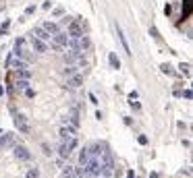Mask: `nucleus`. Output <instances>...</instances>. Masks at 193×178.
<instances>
[{
    "label": "nucleus",
    "mask_w": 193,
    "mask_h": 178,
    "mask_svg": "<svg viewBox=\"0 0 193 178\" xmlns=\"http://www.w3.org/2000/svg\"><path fill=\"white\" fill-rule=\"evenodd\" d=\"M181 97H185L187 102H189V100H191V97H193V91H191V89H189V87H187V89H181Z\"/></svg>",
    "instance_id": "a878e982"
},
{
    "label": "nucleus",
    "mask_w": 193,
    "mask_h": 178,
    "mask_svg": "<svg viewBox=\"0 0 193 178\" xmlns=\"http://www.w3.org/2000/svg\"><path fill=\"white\" fill-rule=\"evenodd\" d=\"M150 178H160V174H158V172H152V174H150Z\"/></svg>",
    "instance_id": "a19ab883"
},
{
    "label": "nucleus",
    "mask_w": 193,
    "mask_h": 178,
    "mask_svg": "<svg viewBox=\"0 0 193 178\" xmlns=\"http://www.w3.org/2000/svg\"><path fill=\"white\" fill-rule=\"evenodd\" d=\"M31 33H33L35 37H40L42 41H46V44H48V41L52 40V35H50L48 31H46V29L42 27V25H40V27H33V31H31Z\"/></svg>",
    "instance_id": "4468645a"
},
{
    "label": "nucleus",
    "mask_w": 193,
    "mask_h": 178,
    "mask_svg": "<svg viewBox=\"0 0 193 178\" xmlns=\"http://www.w3.org/2000/svg\"><path fill=\"white\" fill-rule=\"evenodd\" d=\"M170 13H173V6H170V4H166V6H164V15H166V17H168V15H170Z\"/></svg>",
    "instance_id": "e433bc0d"
},
{
    "label": "nucleus",
    "mask_w": 193,
    "mask_h": 178,
    "mask_svg": "<svg viewBox=\"0 0 193 178\" xmlns=\"http://www.w3.org/2000/svg\"><path fill=\"white\" fill-rule=\"evenodd\" d=\"M69 33H67V31H56L54 35H52V41H54V44H58V46H60V48H67V44H69Z\"/></svg>",
    "instance_id": "f8f14e48"
},
{
    "label": "nucleus",
    "mask_w": 193,
    "mask_h": 178,
    "mask_svg": "<svg viewBox=\"0 0 193 178\" xmlns=\"http://www.w3.org/2000/svg\"><path fill=\"white\" fill-rule=\"evenodd\" d=\"M108 64H110V69H114V70L121 69V60H118V56L114 54V52H110V54H108Z\"/></svg>",
    "instance_id": "f3484780"
},
{
    "label": "nucleus",
    "mask_w": 193,
    "mask_h": 178,
    "mask_svg": "<svg viewBox=\"0 0 193 178\" xmlns=\"http://www.w3.org/2000/svg\"><path fill=\"white\" fill-rule=\"evenodd\" d=\"M15 77H17V79H31V70H29V69L15 70Z\"/></svg>",
    "instance_id": "4be33fe9"
},
{
    "label": "nucleus",
    "mask_w": 193,
    "mask_h": 178,
    "mask_svg": "<svg viewBox=\"0 0 193 178\" xmlns=\"http://www.w3.org/2000/svg\"><path fill=\"white\" fill-rule=\"evenodd\" d=\"M62 178H77L75 168H73V166H64V168H62Z\"/></svg>",
    "instance_id": "412c9836"
},
{
    "label": "nucleus",
    "mask_w": 193,
    "mask_h": 178,
    "mask_svg": "<svg viewBox=\"0 0 193 178\" xmlns=\"http://www.w3.org/2000/svg\"><path fill=\"white\" fill-rule=\"evenodd\" d=\"M108 147V143L106 141H94V143L87 147V153H90V158H98L100 159V155H102V151Z\"/></svg>",
    "instance_id": "423d86ee"
},
{
    "label": "nucleus",
    "mask_w": 193,
    "mask_h": 178,
    "mask_svg": "<svg viewBox=\"0 0 193 178\" xmlns=\"http://www.w3.org/2000/svg\"><path fill=\"white\" fill-rule=\"evenodd\" d=\"M127 178H135V172H133V170H129V172H127Z\"/></svg>",
    "instance_id": "ea45409f"
},
{
    "label": "nucleus",
    "mask_w": 193,
    "mask_h": 178,
    "mask_svg": "<svg viewBox=\"0 0 193 178\" xmlns=\"http://www.w3.org/2000/svg\"><path fill=\"white\" fill-rule=\"evenodd\" d=\"M67 33H69L71 40H77V37L83 35V27H81V23H79V19H73L69 25H67Z\"/></svg>",
    "instance_id": "39448f33"
},
{
    "label": "nucleus",
    "mask_w": 193,
    "mask_h": 178,
    "mask_svg": "<svg viewBox=\"0 0 193 178\" xmlns=\"http://www.w3.org/2000/svg\"><path fill=\"white\" fill-rule=\"evenodd\" d=\"M67 122L71 124V126H79V122H81V110L77 108V106H71L69 108V114H67Z\"/></svg>",
    "instance_id": "0eeeda50"
},
{
    "label": "nucleus",
    "mask_w": 193,
    "mask_h": 178,
    "mask_svg": "<svg viewBox=\"0 0 193 178\" xmlns=\"http://www.w3.org/2000/svg\"><path fill=\"white\" fill-rule=\"evenodd\" d=\"M160 70H162L164 75H174V69H173V64H168V62H164V64H160Z\"/></svg>",
    "instance_id": "b1692460"
},
{
    "label": "nucleus",
    "mask_w": 193,
    "mask_h": 178,
    "mask_svg": "<svg viewBox=\"0 0 193 178\" xmlns=\"http://www.w3.org/2000/svg\"><path fill=\"white\" fill-rule=\"evenodd\" d=\"M29 87V79H17V83H15V87L17 91H25V89Z\"/></svg>",
    "instance_id": "6ab92c4d"
},
{
    "label": "nucleus",
    "mask_w": 193,
    "mask_h": 178,
    "mask_svg": "<svg viewBox=\"0 0 193 178\" xmlns=\"http://www.w3.org/2000/svg\"><path fill=\"white\" fill-rule=\"evenodd\" d=\"M129 100H137V91H131V93H129Z\"/></svg>",
    "instance_id": "4c0bfd02"
},
{
    "label": "nucleus",
    "mask_w": 193,
    "mask_h": 178,
    "mask_svg": "<svg viewBox=\"0 0 193 178\" xmlns=\"http://www.w3.org/2000/svg\"><path fill=\"white\" fill-rule=\"evenodd\" d=\"M54 15H56V17H62V15H64V8H60V6L54 8Z\"/></svg>",
    "instance_id": "c9c22d12"
},
{
    "label": "nucleus",
    "mask_w": 193,
    "mask_h": 178,
    "mask_svg": "<svg viewBox=\"0 0 193 178\" xmlns=\"http://www.w3.org/2000/svg\"><path fill=\"white\" fill-rule=\"evenodd\" d=\"M129 104H131V108L135 110V112H139V110H141V104H139V102H133V100H131Z\"/></svg>",
    "instance_id": "2f4dec72"
},
{
    "label": "nucleus",
    "mask_w": 193,
    "mask_h": 178,
    "mask_svg": "<svg viewBox=\"0 0 193 178\" xmlns=\"http://www.w3.org/2000/svg\"><path fill=\"white\" fill-rule=\"evenodd\" d=\"M85 168H87V172H90L94 178L100 176V172H102V164H100V159L98 158H90V162L85 164Z\"/></svg>",
    "instance_id": "9d476101"
},
{
    "label": "nucleus",
    "mask_w": 193,
    "mask_h": 178,
    "mask_svg": "<svg viewBox=\"0 0 193 178\" xmlns=\"http://www.w3.org/2000/svg\"><path fill=\"white\" fill-rule=\"evenodd\" d=\"M4 95V87H2V85H0V97Z\"/></svg>",
    "instance_id": "79ce46f5"
},
{
    "label": "nucleus",
    "mask_w": 193,
    "mask_h": 178,
    "mask_svg": "<svg viewBox=\"0 0 193 178\" xmlns=\"http://www.w3.org/2000/svg\"><path fill=\"white\" fill-rule=\"evenodd\" d=\"M81 178H94V176H91V174H85V176H81Z\"/></svg>",
    "instance_id": "37998d69"
},
{
    "label": "nucleus",
    "mask_w": 193,
    "mask_h": 178,
    "mask_svg": "<svg viewBox=\"0 0 193 178\" xmlns=\"http://www.w3.org/2000/svg\"><path fill=\"white\" fill-rule=\"evenodd\" d=\"M71 21H73V17H69V15H67V17H62V19H60V25H69Z\"/></svg>",
    "instance_id": "72a5a7b5"
},
{
    "label": "nucleus",
    "mask_w": 193,
    "mask_h": 178,
    "mask_svg": "<svg viewBox=\"0 0 193 178\" xmlns=\"http://www.w3.org/2000/svg\"><path fill=\"white\" fill-rule=\"evenodd\" d=\"M42 149H44V153H46V155H52V149L48 147V143H42Z\"/></svg>",
    "instance_id": "473e14b6"
},
{
    "label": "nucleus",
    "mask_w": 193,
    "mask_h": 178,
    "mask_svg": "<svg viewBox=\"0 0 193 178\" xmlns=\"http://www.w3.org/2000/svg\"><path fill=\"white\" fill-rule=\"evenodd\" d=\"M87 162H90V153H87V147H83L79 151V166H85Z\"/></svg>",
    "instance_id": "aec40b11"
},
{
    "label": "nucleus",
    "mask_w": 193,
    "mask_h": 178,
    "mask_svg": "<svg viewBox=\"0 0 193 178\" xmlns=\"http://www.w3.org/2000/svg\"><path fill=\"white\" fill-rule=\"evenodd\" d=\"M15 145V133H2L0 135V151Z\"/></svg>",
    "instance_id": "ddd939ff"
},
{
    "label": "nucleus",
    "mask_w": 193,
    "mask_h": 178,
    "mask_svg": "<svg viewBox=\"0 0 193 178\" xmlns=\"http://www.w3.org/2000/svg\"><path fill=\"white\" fill-rule=\"evenodd\" d=\"M125 124H127V126H131V124H133V120H131L129 116H125Z\"/></svg>",
    "instance_id": "58836bf2"
},
{
    "label": "nucleus",
    "mask_w": 193,
    "mask_h": 178,
    "mask_svg": "<svg viewBox=\"0 0 193 178\" xmlns=\"http://www.w3.org/2000/svg\"><path fill=\"white\" fill-rule=\"evenodd\" d=\"M193 11V2L191 0H183V11H181V19H187Z\"/></svg>",
    "instance_id": "dca6fc26"
},
{
    "label": "nucleus",
    "mask_w": 193,
    "mask_h": 178,
    "mask_svg": "<svg viewBox=\"0 0 193 178\" xmlns=\"http://www.w3.org/2000/svg\"><path fill=\"white\" fill-rule=\"evenodd\" d=\"M75 73H79V66H75V64H64V69H62V75L64 77H71V75H75Z\"/></svg>",
    "instance_id": "a211bd4d"
},
{
    "label": "nucleus",
    "mask_w": 193,
    "mask_h": 178,
    "mask_svg": "<svg viewBox=\"0 0 193 178\" xmlns=\"http://www.w3.org/2000/svg\"><path fill=\"white\" fill-rule=\"evenodd\" d=\"M8 27H11V21H4L2 25H0V35H7V31H8Z\"/></svg>",
    "instance_id": "cd10ccee"
},
{
    "label": "nucleus",
    "mask_w": 193,
    "mask_h": 178,
    "mask_svg": "<svg viewBox=\"0 0 193 178\" xmlns=\"http://www.w3.org/2000/svg\"><path fill=\"white\" fill-rule=\"evenodd\" d=\"M13 153L19 162H29L31 159V153H29V149L25 145H13Z\"/></svg>",
    "instance_id": "6e6552de"
},
{
    "label": "nucleus",
    "mask_w": 193,
    "mask_h": 178,
    "mask_svg": "<svg viewBox=\"0 0 193 178\" xmlns=\"http://www.w3.org/2000/svg\"><path fill=\"white\" fill-rule=\"evenodd\" d=\"M13 122H15V129L19 130L21 135H29V133H31V126H29V120H27L25 114L15 112V114H13Z\"/></svg>",
    "instance_id": "f03ea898"
},
{
    "label": "nucleus",
    "mask_w": 193,
    "mask_h": 178,
    "mask_svg": "<svg viewBox=\"0 0 193 178\" xmlns=\"http://www.w3.org/2000/svg\"><path fill=\"white\" fill-rule=\"evenodd\" d=\"M147 141H150V139H147V135H139V137H137V143L139 145H147Z\"/></svg>",
    "instance_id": "c85d7f7f"
},
{
    "label": "nucleus",
    "mask_w": 193,
    "mask_h": 178,
    "mask_svg": "<svg viewBox=\"0 0 193 178\" xmlns=\"http://www.w3.org/2000/svg\"><path fill=\"white\" fill-rule=\"evenodd\" d=\"M114 29H116V37H118V41H121V46H123L125 54H127V56H131L133 52H131V48H129V41H127V37H125V31H123V27H121L118 23H114Z\"/></svg>",
    "instance_id": "1a4fd4ad"
},
{
    "label": "nucleus",
    "mask_w": 193,
    "mask_h": 178,
    "mask_svg": "<svg viewBox=\"0 0 193 178\" xmlns=\"http://www.w3.org/2000/svg\"><path fill=\"white\" fill-rule=\"evenodd\" d=\"M150 35H152L154 40H160V31H158L156 25H150Z\"/></svg>",
    "instance_id": "bb28decb"
},
{
    "label": "nucleus",
    "mask_w": 193,
    "mask_h": 178,
    "mask_svg": "<svg viewBox=\"0 0 193 178\" xmlns=\"http://www.w3.org/2000/svg\"><path fill=\"white\" fill-rule=\"evenodd\" d=\"M87 97H90V102L94 104V106H98V97H96V93H90Z\"/></svg>",
    "instance_id": "f704fd0d"
},
{
    "label": "nucleus",
    "mask_w": 193,
    "mask_h": 178,
    "mask_svg": "<svg viewBox=\"0 0 193 178\" xmlns=\"http://www.w3.org/2000/svg\"><path fill=\"white\" fill-rule=\"evenodd\" d=\"M25 97H29V100H31V97H35V91L31 87H27V89H25Z\"/></svg>",
    "instance_id": "7c9ffc66"
},
{
    "label": "nucleus",
    "mask_w": 193,
    "mask_h": 178,
    "mask_svg": "<svg viewBox=\"0 0 193 178\" xmlns=\"http://www.w3.org/2000/svg\"><path fill=\"white\" fill-rule=\"evenodd\" d=\"M13 56L23 58V60H27V62L33 60V54H31V50L27 48V40H25V37H17V40H15V52H13Z\"/></svg>",
    "instance_id": "f257e3e1"
},
{
    "label": "nucleus",
    "mask_w": 193,
    "mask_h": 178,
    "mask_svg": "<svg viewBox=\"0 0 193 178\" xmlns=\"http://www.w3.org/2000/svg\"><path fill=\"white\" fill-rule=\"evenodd\" d=\"M35 13V4H29L27 8H25V17H29V15H33Z\"/></svg>",
    "instance_id": "c756f323"
},
{
    "label": "nucleus",
    "mask_w": 193,
    "mask_h": 178,
    "mask_svg": "<svg viewBox=\"0 0 193 178\" xmlns=\"http://www.w3.org/2000/svg\"><path fill=\"white\" fill-rule=\"evenodd\" d=\"M25 178H42V176H40V168L31 166V168L27 170V174H25Z\"/></svg>",
    "instance_id": "5701e85b"
},
{
    "label": "nucleus",
    "mask_w": 193,
    "mask_h": 178,
    "mask_svg": "<svg viewBox=\"0 0 193 178\" xmlns=\"http://www.w3.org/2000/svg\"><path fill=\"white\" fill-rule=\"evenodd\" d=\"M42 27L46 29L50 35H54L56 31H60V25H56V23H52V21H44V23H42Z\"/></svg>",
    "instance_id": "2eb2a0df"
},
{
    "label": "nucleus",
    "mask_w": 193,
    "mask_h": 178,
    "mask_svg": "<svg viewBox=\"0 0 193 178\" xmlns=\"http://www.w3.org/2000/svg\"><path fill=\"white\" fill-rule=\"evenodd\" d=\"M27 41H29V46H31V50H33L35 54H46V52H48V44L42 41L40 37H35L33 33H29Z\"/></svg>",
    "instance_id": "20e7f679"
},
{
    "label": "nucleus",
    "mask_w": 193,
    "mask_h": 178,
    "mask_svg": "<svg viewBox=\"0 0 193 178\" xmlns=\"http://www.w3.org/2000/svg\"><path fill=\"white\" fill-rule=\"evenodd\" d=\"M77 145H79V141H77V137H71L69 141H60V147H58V155H60V159H67L73 153V149H77Z\"/></svg>",
    "instance_id": "7ed1b4c3"
},
{
    "label": "nucleus",
    "mask_w": 193,
    "mask_h": 178,
    "mask_svg": "<svg viewBox=\"0 0 193 178\" xmlns=\"http://www.w3.org/2000/svg\"><path fill=\"white\" fill-rule=\"evenodd\" d=\"M83 73H75V75H71V77H67V87H71V89H77V87H81L83 85Z\"/></svg>",
    "instance_id": "9b49d317"
},
{
    "label": "nucleus",
    "mask_w": 193,
    "mask_h": 178,
    "mask_svg": "<svg viewBox=\"0 0 193 178\" xmlns=\"http://www.w3.org/2000/svg\"><path fill=\"white\" fill-rule=\"evenodd\" d=\"M179 69H181V73H185L187 77L191 75V64H189V62H181V64H179Z\"/></svg>",
    "instance_id": "393cba45"
}]
</instances>
